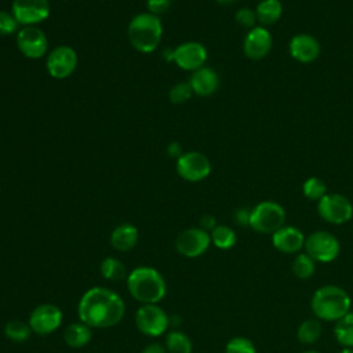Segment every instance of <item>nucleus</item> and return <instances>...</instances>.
<instances>
[{"label": "nucleus", "mask_w": 353, "mask_h": 353, "mask_svg": "<svg viewBox=\"0 0 353 353\" xmlns=\"http://www.w3.org/2000/svg\"><path fill=\"white\" fill-rule=\"evenodd\" d=\"M125 314L123 298L113 290L92 287L87 290L79 303V320L91 328H110L119 324Z\"/></svg>", "instance_id": "1"}, {"label": "nucleus", "mask_w": 353, "mask_h": 353, "mask_svg": "<svg viewBox=\"0 0 353 353\" xmlns=\"http://www.w3.org/2000/svg\"><path fill=\"white\" fill-rule=\"evenodd\" d=\"M130 295L142 305L159 303L167 292V284L160 272L149 266H138L127 276Z\"/></svg>", "instance_id": "2"}, {"label": "nucleus", "mask_w": 353, "mask_h": 353, "mask_svg": "<svg viewBox=\"0 0 353 353\" xmlns=\"http://www.w3.org/2000/svg\"><path fill=\"white\" fill-rule=\"evenodd\" d=\"M352 301L349 294L338 285H323L314 291L310 307L319 320L336 321L350 312Z\"/></svg>", "instance_id": "3"}, {"label": "nucleus", "mask_w": 353, "mask_h": 353, "mask_svg": "<svg viewBox=\"0 0 353 353\" xmlns=\"http://www.w3.org/2000/svg\"><path fill=\"white\" fill-rule=\"evenodd\" d=\"M163 36L161 21L157 15L142 12L135 15L128 25V39L135 50L143 54L153 52Z\"/></svg>", "instance_id": "4"}, {"label": "nucleus", "mask_w": 353, "mask_h": 353, "mask_svg": "<svg viewBox=\"0 0 353 353\" xmlns=\"http://www.w3.org/2000/svg\"><path fill=\"white\" fill-rule=\"evenodd\" d=\"M285 211L276 201H262L256 204L251 210L250 226L258 232L265 234H273L281 226H284Z\"/></svg>", "instance_id": "5"}, {"label": "nucleus", "mask_w": 353, "mask_h": 353, "mask_svg": "<svg viewBox=\"0 0 353 353\" xmlns=\"http://www.w3.org/2000/svg\"><path fill=\"white\" fill-rule=\"evenodd\" d=\"M303 248L305 252L316 262L328 263L338 258L341 244L334 234L325 230H317L305 239Z\"/></svg>", "instance_id": "6"}, {"label": "nucleus", "mask_w": 353, "mask_h": 353, "mask_svg": "<svg viewBox=\"0 0 353 353\" xmlns=\"http://www.w3.org/2000/svg\"><path fill=\"white\" fill-rule=\"evenodd\" d=\"M135 325L143 335L157 338L170 327V316L157 303L142 305L135 313Z\"/></svg>", "instance_id": "7"}, {"label": "nucleus", "mask_w": 353, "mask_h": 353, "mask_svg": "<svg viewBox=\"0 0 353 353\" xmlns=\"http://www.w3.org/2000/svg\"><path fill=\"white\" fill-rule=\"evenodd\" d=\"M319 215L334 225H341L347 222L353 216V205L342 194L327 193L323 199L317 201Z\"/></svg>", "instance_id": "8"}, {"label": "nucleus", "mask_w": 353, "mask_h": 353, "mask_svg": "<svg viewBox=\"0 0 353 353\" xmlns=\"http://www.w3.org/2000/svg\"><path fill=\"white\" fill-rule=\"evenodd\" d=\"M63 313L57 305L41 303L30 312L28 324L32 332L37 335H48L61 327Z\"/></svg>", "instance_id": "9"}, {"label": "nucleus", "mask_w": 353, "mask_h": 353, "mask_svg": "<svg viewBox=\"0 0 353 353\" xmlns=\"http://www.w3.org/2000/svg\"><path fill=\"white\" fill-rule=\"evenodd\" d=\"M211 244V236L201 228H189L182 230L176 240L175 248L178 254L186 258H197L203 255Z\"/></svg>", "instance_id": "10"}, {"label": "nucleus", "mask_w": 353, "mask_h": 353, "mask_svg": "<svg viewBox=\"0 0 353 353\" xmlns=\"http://www.w3.org/2000/svg\"><path fill=\"white\" fill-rule=\"evenodd\" d=\"M176 172L189 182H199L211 172V164L205 154L200 152H186L176 159Z\"/></svg>", "instance_id": "11"}, {"label": "nucleus", "mask_w": 353, "mask_h": 353, "mask_svg": "<svg viewBox=\"0 0 353 353\" xmlns=\"http://www.w3.org/2000/svg\"><path fill=\"white\" fill-rule=\"evenodd\" d=\"M17 46L26 58L39 59L47 52L48 40L36 25L23 26L17 32Z\"/></svg>", "instance_id": "12"}, {"label": "nucleus", "mask_w": 353, "mask_h": 353, "mask_svg": "<svg viewBox=\"0 0 353 353\" xmlns=\"http://www.w3.org/2000/svg\"><path fill=\"white\" fill-rule=\"evenodd\" d=\"M11 14L19 25L32 26L48 18L50 4L48 0H14Z\"/></svg>", "instance_id": "13"}, {"label": "nucleus", "mask_w": 353, "mask_h": 353, "mask_svg": "<svg viewBox=\"0 0 353 353\" xmlns=\"http://www.w3.org/2000/svg\"><path fill=\"white\" fill-rule=\"evenodd\" d=\"M46 66L54 79H66L77 66V54L69 46H59L48 54Z\"/></svg>", "instance_id": "14"}, {"label": "nucleus", "mask_w": 353, "mask_h": 353, "mask_svg": "<svg viewBox=\"0 0 353 353\" xmlns=\"http://www.w3.org/2000/svg\"><path fill=\"white\" fill-rule=\"evenodd\" d=\"M207 61V50L197 41H188L174 48V62L183 70H197Z\"/></svg>", "instance_id": "15"}, {"label": "nucleus", "mask_w": 353, "mask_h": 353, "mask_svg": "<svg viewBox=\"0 0 353 353\" xmlns=\"http://www.w3.org/2000/svg\"><path fill=\"white\" fill-rule=\"evenodd\" d=\"M272 48V34L263 26H256L250 29L244 39V54L252 59L258 61L268 55Z\"/></svg>", "instance_id": "16"}, {"label": "nucleus", "mask_w": 353, "mask_h": 353, "mask_svg": "<svg viewBox=\"0 0 353 353\" xmlns=\"http://www.w3.org/2000/svg\"><path fill=\"white\" fill-rule=\"evenodd\" d=\"M303 233L294 226H281L272 234L273 247L283 254H295L305 245Z\"/></svg>", "instance_id": "17"}, {"label": "nucleus", "mask_w": 353, "mask_h": 353, "mask_svg": "<svg viewBox=\"0 0 353 353\" xmlns=\"http://www.w3.org/2000/svg\"><path fill=\"white\" fill-rule=\"evenodd\" d=\"M290 54L294 59L302 63H309L320 55V44L310 34H296L290 41Z\"/></svg>", "instance_id": "18"}, {"label": "nucleus", "mask_w": 353, "mask_h": 353, "mask_svg": "<svg viewBox=\"0 0 353 353\" xmlns=\"http://www.w3.org/2000/svg\"><path fill=\"white\" fill-rule=\"evenodd\" d=\"M189 84L193 90V92L199 97H210L212 95L219 84L218 74L211 68H200L194 70L190 76Z\"/></svg>", "instance_id": "19"}, {"label": "nucleus", "mask_w": 353, "mask_h": 353, "mask_svg": "<svg viewBox=\"0 0 353 353\" xmlns=\"http://www.w3.org/2000/svg\"><path fill=\"white\" fill-rule=\"evenodd\" d=\"M138 229L131 223H121L112 230L110 245L119 252L132 250L138 243Z\"/></svg>", "instance_id": "20"}, {"label": "nucleus", "mask_w": 353, "mask_h": 353, "mask_svg": "<svg viewBox=\"0 0 353 353\" xmlns=\"http://www.w3.org/2000/svg\"><path fill=\"white\" fill-rule=\"evenodd\" d=\"M92 339V328L81 321L72 323L63 331V341L69 347L80 349L87 346Z\"/></svg>", "instance_id": "21"}, {"label": "nucleus", "mask_w": 353, "mask_h": 353, "mask_svg": "<svg viewBox=\"0 0 353 353\" xmlns=\"http://www.w3.org/2000/svg\"><path fill=\"white\" fill-rule=\"evenodd\" d=\"M283 7L279 0H262L256 7V19L262 25H273L281 17Z\"/></svg>", "instance_id": "22"}, {"label": "nucleus", "mask_w": 353, "mask_h": 353, "mask_svg": "<svg viewBox=\"0 0 353 353\" xmlns=\"http://www.w3.org/2000/svg\"><path fill=\"white\" fill-rule=\"evenodd\" d=\"M99 272L101 276L109 281H121L128 276L124 263L114 256L105 258L99 265Z\"/></svg>", "instance_id": "23"}, {"label": "nucleus", "mask_w": 353, "mask_h": 353, "mask_svg": "<svg viewBox=\"0 0 353 353\" xmlns=\"http://www.w3.org/2000/svg\"><path fill=\"white\" fill-rule=\"evenodd\" d=\"M334 335L338 343L345 347H353V312L346 313L343 317L335 321Z\"/></svg>", "instance_id": "24"}, {"label": "nucleus", "mask_w": 353, "mask_h": 353, "mask_svg": "<svg viewBox=\"0 0 353 353\" xmlns=\"http://www.w3.org/2000/svg\"><path fill=\"white\" fill-rule=\"evenodd\" d=\"M321 331H323V327H321V323L317 317L306 319L298 327L296 338L303 345H312L321 336Z\"/></svg>", "instance_id": "25"}, {"label": "nucleus", "mask_w": 353, "mask_h": 353, "mask_svg": "<svg viewBox=\"0 0 353 353\" xmlns=\"http://www.w3.org/2000/svg\"><path fill=\"white\" fill-rule=\"evenodd\" d=\"M165 349L168 353H192L193 345L185 332L172 330L165 335Z\"/></svg>", "instance_id": "26"}, {"label": "nucleus", "mask_w": 353, "mask_h": 353, "mask_svg": "<svg viewBox=\"0 0 353 353\" xmlns=\"http://www.w3.org/2000/svg\"><path fill=\"white\" fill-rule=\"evenodd\" d=\"M211 243L219 250H230L237 241L234 230L226 225H216L211 232Z\"/></svg>", "instance_id": "27"}, {"label": "nucleus", "mask_w": 353, "mask_h": 353, "mask_svg": "<svg viewBox=\"0 0 353 353\" xmlns=\"http://www.w3.org/2000/svg\"><path fill=\"white\" fill-rule=\"evenodd\" d=\"M291 270L296 279L307 280L316 272V261L310 258L306 252L298 254L291 263Z\"/></svg>", "instance_id": "28"}, {"label": "nucleus", "mask_w": 353, "mask_h": 353, "mask_svg": "<svg viewBox=\"0 0 353 353\" xmlns=\"http://www.w3.org/2000/svg\"><path fill=\"white\" fill-rule=\"evenodd\" d=\"M4 335L12 342L22 343L30 338L32 330L29 324L23 320H10L4 325Z\"/></svg>", "instance_id": "29"}, {"label": "nucleus", "mask_w": 353, "mask_h": 353, "mask_svg": "<svg viewBox=\"0 0 353 353\" xmlns=\"http://www.w3.org/2000/svg\"><path fill=\"white\" fill-rule=\"evenodd\" d=\"M302 192H303L306 199L319 201L320 199H323L327 194V186H325V183L320 178L312 176V178H307L303 182Z\"/></svg>", "instance_id": "30"}, {"label": "nucleus", "mask_w": 353, "mask_h": 353, "mask_svg": "<svg viewBox=\"0 0 353 353\" xmlns=\"http://www.w3.org/2000/svg\"><path fill=\"white\" fill-rule=\"evenodd\" d=\"M225 353H256V347L248 338L234 336L226 343Z\"/></svg>", "instance_id": "31"}, {"label": "nucleus", "mask_w": 353, "mask_h": 353, "mask_svg": "<svg viewBox=\"0 0 353 353\" xmlns=\"http://www.w3.org/2000/svg\"><path fill=\"white\" fill-rule=\"evenodd\" d=\"M192 94H193V90L189 83H176L170 90V101L175 105H181L189 101Z\"/></svg>", "instance_id": "32"}, {"label": "nucleus", "mask_w": 353, "mask_h": 353, "mask_svg": "<svg viewBox=\"0 0 353 353\" xmlns=\"http://www.w3.org/2000/svg\"><path fill=\"white\" fill-rule=\"evenodd\" d=\"M18 22L11 12L0 11V34L8 36L18 30Z\"/></svg>", "instance_id": "33"}, {"label": "nucleus", "mask_w": 353, "mask_h": 353, "mask_svg": "<svg viewBox=\"0 0 353 353\" xmlns=\"http://www.w3.org/2000/svg\"><path fill=\"white\" fill-rule=\"evenodd\" d=\"M236 22L243 26V28H255V22H256V14L250 10V8H240L237 12H236Z\"/></svg>", "instance_id": "34"}, {"label": "nucleus", "mask_w": 353, "mask_h": 353, "mask_svg": "<svg viewBox=\"0 0 353 353\" xmlns=\"http://www.w3.org/2000/svg\"><path fill=\"white\" fill-rule=\"evenodd\" d=\"M170 6H171V0H146L148 12L153 15L163 14L164 11L168 10Z\"/></svg>", "instance_id": "35"}, {"label": "nucleus", "mask_w": 353, "mask_h": 353, "mask_svg": "<svg viewBox=\"0 0 353 353\" xmlns=\"http://www.w3.org/2000/svg\"><path fill=\"white\" fill-rule=\"evenodd\" d=\"M250 216L251 210L248 208H239L234 211V221L241 226H250Z\"/></svg>", "instance_id": "36"}, {"label": "nucleus", "mask_w": 353, "mask_h": 353, "mask_svg": "<svg viewBox=\"0 0 353 353\" xmlns=\"http://www.w3.org/2000/svg\"><path fill=\"white\" fill-rule=\"evenodd\" d=\"M215 226H216V219H215L212 215L205 214V215H203V216L200 218V228H201L203 230L211 232Z\"/></svg>", "instance_id": "37"}, {"label": "nucleus", "mask_w": 353, "mask_h": 353, "mask_svg": "<svg viewBox=\"0 0 353 353\" xmlns=\"http://www.w3.org/2000/svg\"><path fill=\"white\" fill-rule=\"evenodd\" d=\"M167 153L168 156L171 157H175V159H179L182 156V148L178 142H171L168 146H167Z\"/></svg>", "instance_id": "38"}, {"label": "nucleus", "mask_w": 353, "mask_h": 353, "mask_svg": "<svg viewBox=\"0 0 353 353\" xmlns=\"http://www.w3.org/2000/svg\"><path fill=\"white\" fill-rule=\"evenodd\" d=\"M141 353H168L165 346L160 345V343H149L148 346H145V349Z\"/></svg>", "instance_id": "39"}, {"label": "nucleus", "mask_w": 353, "mask_h": 353, "mask_svg": "<svg viewBox=\"0 0 353 353\" xmlns=\"http://www.w3.org/2000/svg\"><path fill=\"white\" fill-rule=\"evenodd\" d=\"M163 57H164V59H165L167 62L174 61V50H171V48H165V50H164V52H163Z\"/></svg>", "instance_id": "40"}, {"label": "nucleus", "mask_w": 353, "mask_h": 353, "mask_svg": "<svg viewBox=\"0 0 353 353\" xmlns=\"http://www.w3.org/2000/svg\"><path fill=\"white\" fill-rule=\"evenodd\" d=\"M219 4H223V6H229V4H232V3H234L236 0H216Z\"/></svg>", "instance_id": "41"}, {"label": "nucleus", "mask_w": 353, "mask_h": 353, "mask_svg": "<svg viewBox=\"0 0 353 353\" xmlns=\"http://www.w3.org/2000/svg\"><path fill=\"white\" fill-rule=\"evenodd\" d=\"M339 353H353V349H350V347H345L343 350H341Z\"/></svg>", "instance_id": "42"}, {"label": "nucleus", "mask_w": 353, "mask_h": 353, "mask_svg": "<svg viewBox=\"0 0 353 353\" xmlns=\"http://www.w3.org/2000/svg\"><path fill=\"white\" fill-rule=\"evenodd\" d=\"M302 353H319V352H316V350H305Z\"/></svg>", "instance_id": "43"}]
</instances>
